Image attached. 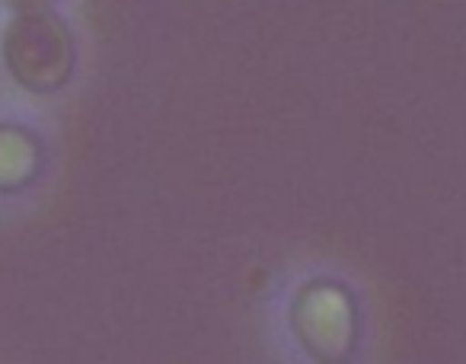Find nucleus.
I'll list each match as a JSON object with an SVG mask.
<instances>
[{
    "label": "nucleus",
    "mask_w": 466,
    "mask_h": 364,
    "mask_svg": "<svg viewBox=\"0 0 466 364\" xmlns=\"http://www.w3.org/2000/svg\"><path fill=\"white\" fill-rule=\"evenodd\" d=\"M0 61L7 77L23 93L55 96L77 77V33L55 7L10 14L7 26L0 33Z\"/></svg>",
    "instance_id": "f257e3e1"
},
{
    "label": "nucleus",
    "mask_w": 466,
    "mask_h": 364,
    "mask_svg": "<svg viewBox=\"0 0 466 364\" xmlns=\"http://www.w3.org/2000/svg\"><path fill=\"white\" fill-rule=\"evenodd\" d=\"M288 332L310 361L345 364L361 349V298L345 278L313 275L288 298Z\"/></svg>",
    "instance_id": "f03ea898"
},
{
    "label": "nucleus",
    "mask_w": 466,
    "mask_h": 364,
    "mask_svg": "<svg viewBox=\"0 0 466 364\" xmlns=\"http://www.w3.org/2000/svg\"><path fill=\"white\" fill-rule=\"evenodd\" d=\"M48 141L39 128L0 118V198L26 196L48 173Z\"/></svg>",
    "instance_id": "7ed1b4c3"
},
{
    "label": "nucleus",
    "mask_w": 466,
    "mask_h": 364,
    "mask_svg": "<svg viewBox=\"0 0 466 364\" xmlns=\"http://www.w3.org/2000/svg\"><path fill=\"white\" fill-rule=\"evenodd\" d=\"M48 7H58V0H0V10H7V14H29V10Z\"/></svg>",
    "instance_id": "20e7f679"
}]
</instances>
